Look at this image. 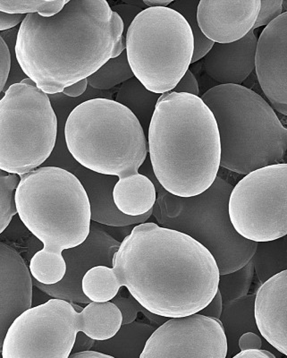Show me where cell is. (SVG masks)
I'll return each mask as SVG.
<instances>
[{"instance_id":"obj_1","label":"cell","mask_w":287,"mask_h":358,"mask_svg":"<svg viewBox=\"0 0 287 358\" xmlns=\"http://www.w3.org/2000/svg\"><path fill=\"white\" fill-rule=\"evenodd\" d=\"M112 268L119 285L161 317L199 313L218 292L212 255L191 236L153 222L139 224L123 239Z\"/></svg>"},{"instance_id":"obj_2","label":"cell","mask_w":287,"mask_h":358,"mask_svg":"<svg viewBox=\"0 0 287 358\" xmlns=\"http://www.w3.org/2000/svg\"><path fill=\"white\" fill-rule=\"evenodd\" d=\"M124 50L122 19L106 0H69L53 17L27 15L15 51L22 71L49 95L87 79Z\"/></svg>"},{"instance_id":"obj_3","label":"cell","mask_w":287,"mask_h":358,"mask_svg":"<svg viewBox=\"0 0 287 358\" xmlns=\"http://www.w3.org/2000/svg\"><path fill=\"white\" fill-rule=\"evenodd\" d=\"M147 137L153 174L168 193L196 196L214 183L221 145L215 117L200 97L162 94Z\"/></svg>"},{"instance_id":"obj_4","label":"cell","mask_w":287,"mask_h":358,"mask_svg":"<svg viewBox=\"0 0 287 358\" xmlns=\"http://www.w3.org/2000/svg\"><path fill=\"white\" fill-rule=\"evenodd\" d=\"M200 99L218 126L220 167L246 176L285 163L286 127L260 95L242 85H219Z\"/></svg>"},{"instance_id":"obj_5","label":"cell","mask_w":287,"mask_h":358,"mask_svg":"<svg viewBox=\"0 0 287 358\" xmlns=\"http://www.w3.org/2000/svg\"><path fill=\"white\" fill-rule=\"evenodd\" d=\"M65 140L70 155L82 167L119 178L138 174L148 155L139 120L110 99H91L73 108L66 120Z\"/></svg>"},{"instance_id":"obj_6","label":"cell","mask_w":287,"mask_h":358,"mask_svg":"<svg viewBox=\"0 0 287 358\" xmlns=\"http://www.w3.org/2000/svg\"><path fill=\"white\" fill-rule=\"evenodd\" d=\"M15 203L22 222L45 250L62 252L75 248L90 233L87 194L66 169L46 166L20 176Z\"/></svg>"},{"instance_id":"obj_7","label":"cell","mask_w":287,"mask_h":358,"mask_svg":"<svg viewBox=\"0 0 287 358\" xmlns=\"http://www.w3.org/2000/svg\"><path fill=\"white\" fill-rule=\"evenodd\" d=\"M140 171L155 185L157 200L152 215L159 226L184 233L203 245L214 257L219 275L240 270L251 260L257 243L239 235L229 219L231 184L216 177L212 187L199 196L179 197L165 191L152 171L141 167Z\"/></svg>"},{"instance_id":"obj_8","label":"cell","mask_w":287,"mask_h":358,"mask_svg":"<svg viewBox=\"0 0 287 358\" xmlns=\"http://www.w3.org/2000/svg\"><path fill=\"white\" fill-rule=\"evenodd\" d=\"M124 37L135 78L153 94L171 92L189 69L193 35L186 19L173 9H143Z\"/></svg>"},{"instance_id":"obj_9","label":"cell","mask_w":287,"mask_h":358,"mask_svg":"<svg viewBox=\"0 0 287 358\" xmlns=\"http://www.w3.org/2000/svg\"><path fill=\"white\" fill-rule=\"evenodd\" d=\"M57 117L49 95L30 78L12 85L0 99V169L22 176L50 158Z\"/></svg>"},{"instance_id":"obj_10","label":"cell","mask_w":287,"mask_h":358,"mask_svg":"<svg viewBox=\"0 0 287 358\" xmlns=\"http://www.w3.org/2000/svg\"><path fill=\"white\" fill-rule=\"evenodd\" d=\"M229 219L247 241H277L287 235V165L267 166L251 172L233 187Z\"/></svg>"},{"instance_id":"obj_11","label":"cell","mask_w":287,"mask_h":358,"mask_svg":"<svg viewBox=\"0 0 287 358\" xmlns=\"http://www.w3.org/2000/svg\"><path fill=\"white\" fill-rule=\"evenodd\" d=\"M81 313L73 303L52 299L27 310L6 335L3 358H68L82 331Z\"/></svg>"},{"instance_id":"obj_12","label":"cell","mask_w":287,"mask_h":358,"mask_svg":"<svg viewBox=\"0 0 287 358\" xmlns=\"http://www.w3.org/2000/svg\"><path fill=\"white\" fill-rule=\"evenodd\" d=\"M228 342L219 320L194 313L171 318L146 342L140 358H226Z\"/></svg>"},{"instance_id":"obj_13","label":"cell","mask_w":287,"mask_h":358,"mask_svg":"<svg viewBox=\"0 0 287 358\" xmlns=\"http://www.w3.org/2000/svg\"><path fill=\"white\" fill-rule=\"evenodd\" d=\"M120 244L101 224L91 222L86 241L75 248L62 251L66 264L64 279L55 285H44L31 277L33 284L53 299L66 300L75 305H89L91 301L82 293V278L91 268L100 265L112 268L114 255Z\"/></svg>"},{"instance_id":"obj_14","label":"cell","mask_w":287,"mask_h":358,"mask_svg":"<svg viewBox=\"0 0 287 358\" xmlns=\"http://www.w3.org/2000/svg\"><path fill=\"white\" fill-rule=\"evenodd\" d=\"M255 69L273 110L287 115V13L270 22L257 41Z\"/></svg>"},{"instance_id":"obj_15","label":"cell","mask_w":287,"mask_h":358,"mask_svg":"<svg viewBox=\"0 0 287 358\" xmlns=\"http://www.w3.org/2000/svg\"><path fill=\"white\" fill-rule=\"evenodd\" d=\"M260 0H202L198 24L214 43H231L250 33L259 14Z\"/></svg>"},{"instance_id":"obj_16","label":"cell","mask_w":287,"mask_h":358,"mask_svg":"<svg viewBox=\"0 0 287 358\" xmlns=\"http://www.w3.org/2000/svg\"><path fill=\"white\" fill-rule=\"evenodd\" d=\"M30 270L14 248L0 242V353L13 322L33 305Z\"/></svg>"},{"instance_id":"obj_17","label":"cell","mask_w":287,"mask_h":358,"mask_svg":"<svg viewBox=\"0 0 287 358\" xmlns=\"http://www.w3.org/2000/svg\"><path fill=\"white\" fill-rule=\"evenodd\" d=\"M254 317L265 341L287 356V271L265 281L258 289Z\"/></svg>"},{"instance_id":"obj_18","label":"cell","mask_w":287,"mask_h":358,"mask_svg":"<svg viewBox=\"0 0 287 358\" xmlns=\"http://www.w3.org/2000/svg\"><path fill=\"white\" fill-rule=\"evenodd\" d=\"M75 175L81 182L86 194H87L91 206V222L101 225L121 228L139 225L145 223L151 218L152 210L142 216L130 217L121 213L113 200L115 185L119 181V178L115 176H108L96 173V172L85 169L73 159L70 161V165L64 168Z\"/></svg>"},{"instance_id":"obj_19","label":"cell","mask_w":287,"mask_h":358,"mask_svg":"<svg viewBox=\"0 0 287 358\" xmlns=\"http://www.w3.org/2000/svg\"><path fill=\"white\" fill-rule=\"evenodd\" d=\"M257 41L251 30L235 43H214L204 57L207 75L220 85H241L255 69Z\"/></svg>"},{"instance_id":"obj_20","label":"cell","mask_w":287,"mask_h":358,"mask_svg":"<svg viewBox=\"0 0 287 358\" xmlns=\"http://www.w3.org/2000/svg\"><path fill=\"white\" fill-rule=\"evenodd\" d=\"M113 200L124 215L142 216L153 209L157 193L151 179L138 173L119 179L114 187Z\"/></svg>"},{"instance_id":"obj_21","label":"cell","mask_w":287,"mask_h":358,"mask_svg":"<svg viewBox=\"0 0 287 358\" xmlns=\"http://www.w3.org/2000/svg\"><path fill=\"white\" fill-rule=\"evenodd\" d=\"M255 296H245L234 301L223 303L219 321L228 342V356L234 357L241 352L238 341L242 334L253 332L259 335L254 317Z\"/></svg>"},{"instance_id":"obj_22","label":"cell","mask_w":287,"mask_h":358,"mask_svg":"<svg viewBox=\"0 0 287 358\" xmlns=\"http://www.w3.org/2000/svg\"><path fill=\"white\" fill-rule=\"evenodd\" d=\"M156 330L141 322L121 326L119 331L107 341H95L91 350L114 358H140L149 337Z\"/></svg>"},{"instance_id":"obj_23","label":"cell","mask_w":287,"mask_h":358,"mask_svg":"<svg viewBox=\"0 0 287 358\" xmlns=\"http://www.w3.org/2000/svg\"><path fill=\"white\" fill-rule=\"evenodd\" d=\"M82 331L96 341H107L117 334L122 326V315L113 303L91 302L81 312Z\"/></svg>"},{"instance_id":"obj_24","label":"cell","mask_w":287,"mask_h":358,"mask_svg":"<svg viewBox=\"0 0 287 358\" xmlns=\"http://www.w3.org/2000/svg\"><path fill=\"white\" fill-rule=\"evenodd\" d=\"M161 96L149 92L138 80L133 78L121 86L116 101L133 112L147 137L156 105Z\"/></svg>"},{"instance_id":"obj_25","label":"cell","mask_w":287,"mask_h":358,"mask_svg":"<svg viewBox=\"0 0 287 358\" xmlns=\"http://www.w3.org/2000/svg\"><path fill=\"white\" fill-rule=\"evenodd\" d=\"M251 261L254 273L263 284L275 275L287 271L286 236L274 241L257 243Z\"/></svg>"},{"instance_id":"obj_26","label":"cell","mask_w":287,"mask_h":358,"mask_svg":"<svg viewBox=\"0 0 287 358\" xmlns=\"http://www.w3.org/2000/svg\"><path fill=\"white\" fill-rule=\"evenodd\" d=\"M121 287L113 268L103 265L91 268L82 278V293L91 302H110Z\"/></svg>"},{"instance_id":"obj_27","label":"cell","mask_w":287,"mask_h":358,"mask_svg":"<svg viewBox=\"0 0 287 358\" xmlns=\"http://www.w3.org/2000/svg\"><path fill=\"white\" fill-rule=\"evenodd\" d=\"M135 78L131 69L126 51L105 63L98 71L87 78L88 86L100 91H108Z\"/></svg>"},{"instance_id":"obj_28","label":"cell","mask_w":287,"mask_h":358,"mask_svg":"<svg viewBox=\"0 0 287 358\" xmlns=\"http://www.w3.org/2000/svg\"><path fill=\"white\" fill-rule=\"evenodd\" d=\"M29 270L31 277L44 285H55L65 277L66 264L62 252L43 249L31 258Z\"/></svg>"},{"instance_id":"obj_29","label":"cell","mask_w":287,"mask_h":358,"mask_svg":"<svg viewBox=\"0 0 287 358\" xmlns=\"http://www.w3.org/2000/svg\"><path fill=\"white\" fill-rule=\"evenodd\" d=\"M199 0H180L173 1L168 8L179 13L189 24L193 35V55L191 64L199 62L209 53L214 43L205 37L199 27L197 21V8Z\"/></svg>"},{"instance_id":"obj_30","label":"cell","mask_w":287,"mask_h":358,"mask_svg":"<svg viewBox=\"0 0 287 358\" xmlns=\"http://www.w3.org/2000/svg\"><path fill=\"white\" fill-rule=\"evenodd\" d=\"M254 277L253 261L234 273L219 275L218 290L223 303L234 301L248 295Z\"/></svg>"},{"instance_id":"obj_31","label":"cell","mask_w":287,"mask_h":358,"mask_svg":"<svg viewBox=\"0 0 287 358\" xmlns=\"http://www.w3.org/2000/svg\"><path fill=\"white\" fill-rule=\"evenodd\" d=\"M68 0H0V11L10 15L39 14L51 17L59 14Z\"/></svg>"},{"instance_id":"obj_32","label":"cell","mask_w":287,"mask_h":358,"mask_svg":"<svg viewBox=\"0 0 287 358\" xmlns=\"http://www.w3.org/2000/svg\"><path fill=\"white\" fill-rule=\"evenodd\" d=\"M19 182L20 176L6 173L0 169V234L17 214L15 194Z\"/></svg>"},{"instance_id":"obj_33","label":"cell","mask_w":287,"mask_h":358,"mask_svg":"<svg viewBox=\"0 0 287 358\" xmlns=\"http://www.w3.org/2000/svg\"><path fill=\"white\" fill-rule=\"evenodd\" d=\"M110 302L113 303L120 310L123 319L122 325L132 324V322H135L137 315L140 312L145 313L147 317L153 322H158V319L161 318V316L153 315V313L147 311L136 301L135 297L131 296V294L129 296H124L122 294L119 292Z\"/></svg>"},{"instance_id":"obj_34","label":"cell","mask_w":287,"mask_h":358,"mask_svg":"<svg viewBox=\"0 0 287 358\" xmlns=\"http://www.w3.org/2000/svg\"><path fill=\"white\" fill-rule=\"evenodd\" d=\"M283 0H260L259 14L255 22L253 30L261 27H267L283 14Z\"/></svg>"},{"instance_id":"obj_35","label":"cell","mask_w":287,"mask_h":358,"mask_svg":"<svg viewBox=\"0 0 287 358\" xmlns=\"http://www.w3.org/2000/svg\"><path fill=\"white\" fill-rule=\"evenodd\" d=\"M11 69V55L8 45L0 36V94L4 92Z\"/></svg>"},{"instance_id":"obj_36","label":"cell","mask_w":287,"mask_h":358,"mask_svg":"<svg viewBox=\"0 0 287 358\" xmlns=\"http://www.w3.org/2000/svg\"><path fill=\"white\" fill-rule=\"evenodd\" d=\"M171 92H177V94H187L199 97V85H198L196 76H194L190 69L187 70V72L184 73L179 83Z\"/></svg>"},{"instance_id":"obj_37","label":"cell","mask_w":287,"mask_h":358,"mask_svg":"<svg viewBox=\"0 0 287 358\" xmlns=\"http://www.w3.org/2000/svg\"><path fill=\"white\" fill-rule=\"evenodd\" d=\"M111 9H112L113 12H116L117 14L119 15L120 18L122 19L124 33V31H127V29L129 28L130 24H132L136 15L143 10V9L140 8L139 6L133 5L116 6L111 8Z\"/></svg>"},{"instance_id":"obj_38","label":"cell","mask_w":287,"mask_h":358,"mask_svg":"<svg viewBox=\"0 0 287 358\" xmlns=\"http://www.w3.org/2000/svg\"><path fill=\"white\" fill-rule=\"evenodd\" d=\"M263 345L260 336L253 332L242 334L238 341V348L240 351L263 350Z\"/></svg>"},{"instance_id":"obj_39","label":"cell","mask_w":287,"mask_h":358,"mask_svg":"<svg viewBox=\"0 0 287 358\" xmlns=\"http://www.w3.org/2000/svg\"><path fill=\"white\" fill-rule=\"evenodd\" d=\"M222 308V299L221 296H220L219 291L218 290V292H216L214 299H212V301L210 302L209 305L206 306L205 308L200 310V311L197 313H199V315L207 316V317L219 320L220 316H221Z\"/></svg>"},{"instance_id":"obj_40","label":"cell","mask_w":287,"mask_h":358,"mask_svg":"<svg viewBox=\"0 0 287 358\" xmlns=\"http://www.w3.org/2000/svg\"><path fill=\"white\" fill-rule=\"evenodd\" d=\"M27 15H10L0 11V33L17 27L24 20Z\"/></svg>"},{"instance_id":"obj_41","label":"cell","mask_w":287,"mask_h":358,"mask_svg":"<svg viewBox=\"0 0 287 358\" xmlns=\"http://www.w3.org/2000/svg\"><path fill=\"white\" fill-rule=\"evenodd\" d=\"M95 341H96L92 340V338H89L87 335H85L84 332L79 331L78 335H76L71 354L85 352V351L91 350Z\"/></svg>"},{"instance_id":"obj_42","label":"cell","mask_w":287,"mask_h":358,"mask_svg":"<svg viewBox=\"0 0 287 358\" xmlns=\"http://www.w3.org/2000/svg\"><path fill=\"white\" fill-rule=\"evenodd\" d=\"M88 88V81L87 79L82 80L76 84H73L72 85L68 86V87H66L63 90L62 94L68 97H79L84 94L86 90Z\"/></svg>"},{"instance_id":"obj_43","label":"cell","mask_w":287,"mask_h":358,"mask_svg":"<svg viewBox=\"0 0 287 358\" xmlns=\"http://www.w3.org/2000/svg\"><path fill=\"white\" fill-rule=\"evenodd\" d=\"M232 358H277L275 355L266 350L241 351Z\"/></svg>"},{"instance_id":"obj_44","label":"cell","mask_w":287,"mask_h":358,"mask_svg":"<svg viewBox=\"0 0 287 358\" xmlns=\"http://www.w3.org/2000/svg\"><path fill=\"white\" fill-rule=\"evenodd\" d=\"M68 358H114L108 355L96 352V351H85V352H80L70 355Z\"/></svg>"},{"instance_id":"obj_45","label":"cell","mask_w":287,"mask_h":358,"mask_svg":"<svg viewBox=\"0 0 287 358\" xmlns=\"http://www.w3.org/2000/svg\"><path fill=\"white\" fill-rule=\"evenodd\" d=\"M142 2L147 8H168L173 0H143Z\"/></svg>"},{"instance_id":"obj_46","label":"cell","mask_w":287,"mask_h":358,"mask_svg":"<svg viewBox=\"0 0 287 358\" xmlns=\"http://www.w3.org/2000/svg\"><path fill=\"white\" fill-rule=\"evenodd\" d=\"M0 358H3L1 353H0Z\"/></svg>"}]
</instances>
